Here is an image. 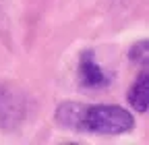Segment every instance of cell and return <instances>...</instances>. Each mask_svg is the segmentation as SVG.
Segmentation results:
<instances>
[{
	"label": "cell",
	"instance_id": "1",
	"mask_svg": "<svg viewBox=\"0 0 149 145\" xmlns=\"http://www.w3.org/2000/svg\"><path fill=\"white\" fill-rule=\"evenodd\" d=\"M133 126V114L122 106H89L83 112V129L97 135H122Z\"/></svg>",
	"mask_w": 149,
	"mask_h": 145
},
{
	"label": "cell",
	"instance_id": "2",
	"mask_svg": "<svg viewBox=\"0 0 149 145\" xmlns=\"http://www.w3.org/2000/svg\"><path fill=\"white\" fill-rule=\"evenodd\" d=\"M27 116V100L15 85L0 83V129L15 131Z\"/></svg>",
	"mask_w": 149,
	"mask_h": 145
},
{
	"label": "cell",
	"instance_id": "3",
	"mask_svg": "<svg viewBox=\"0 0 149 145\" xmlns=\"http://www.w3.org/2000/svg\"><path fill=\"white\" fill-rule=\"evenodd\" d=\"M79 83L81 87H87V89H100V87H106L110 83V77L108 72L97 64L93 52L85 50L81 52V58H79Z\"/></svg>",
	"mask_w": 149,
	"mask_h": 145
},
{
	"label": "cell",
	"instance_id": "4",
	"mask_svg": "<svg viewBox=\"0 0 149 145\" xmlns=\"http://www.w3.org/2000/svg\"><path fill=\"white\" fill-rule=\"evenodd\" d=\"M126 100L135 112H141V114L147 112V108H149V72L145 66H143V72L135 79V83L130 85Z\"/></svg>",
	"mask_w": 149,
	"mask_h": 145
},
{
	"label": "cell",
	"instance_id": "5",
	"mask_svg": "<svg viewBox=\"0 0 149 145\" xmlns=\"http://www.w3.org/2000/svg\"><path fill=\"white\" fill-rule=\"evenodd\" d=\"M83 112H85V108L81 104L64 102V104H60L58 110H56V122L60 126H64V129L79 131V129H83Z\"/></svg>",
	"mask_w": 149,
	"mask_h": 145
},
{
	"label": "cell",
	"instance_id": "6",
	"mask_svg": "<svg viewBox=\"0 0 149 145\" xmlns=\"http://www.w3.org/2000/svg\"><path fill=\"white\" fill-rule=\"evenodd\" d=\"M130 60H133L135 64H147V40H141V42H137L133 48H130Z\"/></svg>",
	"mask_w": 149,
	"mask_h": 145
}]
</instances>
